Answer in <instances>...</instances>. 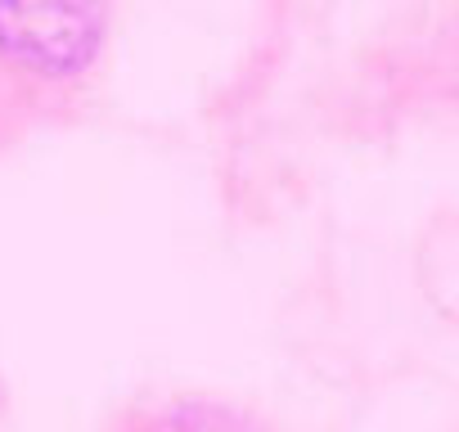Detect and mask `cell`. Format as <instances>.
<instances>
[{
    "instance_id": "6da1fadb",
    "label": "cell",
    "mask_w": 459,
    "mask_h": 432,
    "mask_svg": "<svg viewBox=\"0 0 459 432\" xmlns=\"http://www.w3.org/2000/svg\"><path fill=\"white\" fill-rule=\"evenodd\" d=\"M104 32L100 0H0V50L41 77L91 64Z\"/></svg>"
}]
</instances>
